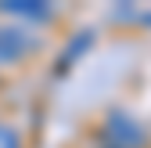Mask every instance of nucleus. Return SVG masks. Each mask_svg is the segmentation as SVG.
<instances>
[{
    "label": "nucleus",
    "mask_w": 151,
    "mask_h": 148,
    "mask_svg": "<svg viewBox=\"0 0 151 148\" xmlns=\"http://www.w3.org/2000/svg\"><path fill=\"white\" fill-rule=\"evenodd\" d=\"M104 144L108 148H147V126L133 116L126 112V108H111V112H104Z\"/></svg>",
    "instance_id": "obj_1"
},
{
    "label": "nucleus",
    "mask_w": 151,
    "mask_h": 148,
    "mask_svg": "<svg viewBox=\"0 0 151 148\" xmlns=\"http://www.w3.org/2000/svg\"><path fill=\"white\" fill-rule=\"evenodd\" d=\"M32 51H40V40H36V36H29L22 25H0V62L4 65L22 62Z\"/></svg>",
    "instance_id": "obj_2"
},
{
    "label": "nucleus",
    "mask_w": 151,
    "mask_h": 148,
    "mask_svg": "<svg viewBox=\"0 0 151 148\" xmlns=\"http://www.w3.org/2000/svg\"><path fill=\"white\" fill-rule=\"evenodd\" d=\"M0 11L11 15V18H22V22H47L54 15V7L43 4V0H4Z\"/></svg>",
    "instance_id": "obj_3"
},
{
    "label": "nucleus",
    "mask_w": 151,
    "mask_h": 148,
    "mask_svg": "<svg viewBox=\"0 0 151 148\" xmlns=\"http://www.w3.org/2000/svg\"><path fill=\"white\" fill-rule=\"evenodd\" d=\"M93 47V33L86 29V33H76L72 40H68V47H65V54H61V69H68V65H76V58L79 54H86Z\"/></svg>",
    "instance_id": "obj_4"
},
{
    "label": "nucleus",
    "mask_w": 151,
    "mask_h": 148,
    "mask_svg": "<svg viewBox=\"0 0 151 148\" xmlns=\"http://www.w3.org/2000/svg\"><path fill=\"white\" fill-rule=\"evenodd\" d=\"M0 148H22L18 130H14V126H7V123H0Z\"/></svg>",
    "instance_id": "obj_5"
},
{
    "label": "nucleus",
    "mask_w": 151,
    "mask_h": 148,
    "mask_svg": "<svg viewBox=\"0 0 151 148\" xmlns=\"http://www.w3.org/2000/svg\"><path fill=\"white\" fill-rule=\"evenodd\" d=\"M101 148H108V144H101Z\"/></svg>",
    "instance_id": "obj_6"
}]
</instances>
